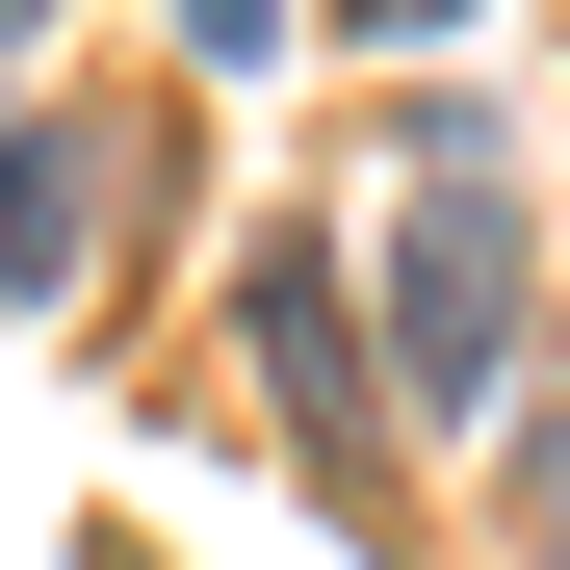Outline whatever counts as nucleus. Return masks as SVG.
Here are the masks:
<instances>
[{
	"label": "nucleus",
	"instance_id": "f257e3e1",
	"mask_svg": "<svg viewBox=\"0 0 570 570\" xmlns=\"http://www.w3.org/2000/svg\"><path fill=\"white\" fill-rule=\"evenodd\" d=\"M493 363H519V181H493V156H415V181H390V390L466 415Z\"/></svg>",
	"mask_w": 570,
	"mask_h": 570
},
{
	"label": "nucleus",
	"instance_id": "f03ea898",
	"mask_svg": "<svg viewBox=\"0 0 570 570\" xmlns=\"http://www.w3.org/2000/svg\"><path fill=\"white\" fill-rule=\"evenodd\" d=\"M78 208H105V156H78L52 105H0V312H52V285H78Z\"/></svg>",
	"mask_w": 570,
	"mask_h": 570
},
{
	"label": "nucleus",
	"instance_id": "7ed1b4c3",
	"mask_svg": "<svg viewBox=\"0 0 570 570\" xmlns=\"http://www.w3.org/2000/svg\"><path fill=\"white\" fill-rule=\"evenodd\" d=\"M234 337L285 363V415H312V441L363 466V337H337V285H312V259H259V285H234Z\"/></svg>",
	"mask_w": 570,
	"mask_h": 570
},
{
	"label": "nucleus",
	"instance_id": "20e7f679",
	"mask_svg": "<svg viewBox=\"0 0 570 570\" xmlns=\"http://www.w3.org/2000/svg\"><path fill=\"white\" fill-rule=\"evenodd\" d=\"M544 544H570V441H544Z\"/></svg>",
	"mask_w": 570,
	"mask_h": 570
}]
</instances>
